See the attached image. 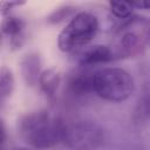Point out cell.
I'll return each instance as SVG.
<instances>
[{"instance_id": "cell-13", "label": "cell", "mask_w": 150, "mask_h": 150, "mask_svg": "<svg viewBox=\"0 0 150 150\" xmlns=\"http://www.w3.org/2000/svg\"><path fill=\"white\" fill-rule=\"evenodd\" d=\"M109 11L120 20H125L134 15V6L129 1H109Z\"/></svg>"}, {"instance_id": "cell-17", "label": "cell", "mask_w": 150, "mask_h": 150, "mask_svg": "<svg viewBox=\"0 0 150 150\" xmlns=\"http://www.w3.org/2000/svg\"><path fill=\"white\" fill-rule=\"evenodd\" d=\"M2 36H4V34H2V32H1V29H0V46H1V43H2Z\"/></svg>"}, {"instance_id": "cell-10", "label": "cell", "mask_w": 150, "mask_h": 150, "mask_svg": "<svg viewBox=\"0 0 150 150\" xmlns=\"http://www.w3.org/2000/svg\"><path fill=\"white\" fill-rule=\"evenodd\" d=\"M61 83V75L55 69H45L39 76L38 84L46 97L53 100L56 95L59 86Z\"/></svg>"}, {"instance_id": "cell-14", "label": "cell", "mask_w": 150, "mask_h": 150, "mask_svg": "<svg viewBox=\"0 0 150 150\" xmlns=\"http://www.w3.org/2000/svg\"><path fill=\"white\" fill-rule=\"evenodd\" d=\"M22 5H25V1H0V15L7 16L14 7H20Z\"/></svg>"}, {"instance_id": "cell-5", "label": "cell", "mask_w": 150, "mask_h": 150, "mask_svg": "<svg viewBox=\"0 0 150 150\" xmlns=\"http://www.w3.org/2000/svg\"><path fill=\"white\" fill-rule=\"evenodd\" d=\"M62 142L70 150H96L104 143V130L91 120L64 122Z\"/></svg>"}, {"instance_id": "cell-11", "label": "cell", "mask_w": 150, "mask_h": 150, "mask_svg": "<svg viewBox=\"0 0 150 150\" xmlns=\"http://www.w3.org/2000/svg\"><path fill=\"white\" fill-rule=\"evenodd\" d=\"M14 90V76L12 70L6 67H0V98L5 100L12 95Z\"/></svg>"}, {"instance_id": "cell-6", "label": "cell", "mask_w": 150, "mask_h": 150, "mask_svg": "<svg viewBox=\"0 0 150 150\" xmlns=\"http://www.w3.org/2000/svg\"><path fill=\"white\" fill-rule=\"evenodd\" d=\"M25 21L15 15H7L4 18L0 29L2 34L9 36L11 47L13 49H19L25 42Z\"/></svg>"}, {"instance_id": "cell-20", "label": "cell", "mask_w": 150, "mask_h": 150, "mask_svg": "<svg viewBox=\"0 0 150 150\" xmlns=\"http://www.w3.org/2000/svg\"><path fill=\"white\" fill-rule=\"evenodd\" d=\"M0 150H2V148H0Z\"/></svg>"}, {"instance_id": "cell-16", "label": "cell", "mask_w": 150, "mask_h": 150, "mask_svg": "<svg viewBox=\"0 0 150 150\" xmlns=\"http://www.w3.org/2000/svg\"><path fill=\"white\" fill-rule=\"evenodd\" d=\"M134 7H138V8H148L149 5L145 2H131Z\"/></svg>"}, {"instance_id": "cell-4", "label": "cell", "mask_w": 150, "mask_h": 150, "mask_svg": "<svg viewBox=\"0 0 150 150\" xmlns=\"http://www.w3.org/2000/svg\"><path fill=\"white\" fill-rule=\"evenodd\" d=\"M98 30L97 18L89 12L76 13L57 36L59 49L70 53L88 45Z\"/></svg>"}, {"instance_id": "cell-3", "label": "cell", "mask_w": 150, "mask_h": 150, "mask_svg": "<svg viewBox=\"0 0 150 150\" xmlns=\"http://www.w3.org/2000/svg\"><path fill=\"white\" fill-rule=\"evenodd\" d=\"M135 91V81L122 68L109 67L93 73V93L110 102H123Z\"/></svg>"}, {"instance_id": "cell-7", "label": "cell", "mask_w": 150, "mask_h": 150, "mask_svg": "<svg viewBox=\"0 0 150 150\" xmlns=\"http://www.w3.org/2000/svg\"><path fill=\"white\" fill-rule=\"evenodd\" d=\"M20 73L23 82L28 87L38 84L41 74V57L38 53H28L20 60Z\"/></svg>"}, {"instance_id": "cell-19", "label": "cell", "mask_w": 150, "mask_h": 150, "mask_svg": "<svg viewBox=\"0 0 150 150\" xmlns=\"http://www.w3.org/2000/svg\"><path fill=\"white\" fill-rule=\"evenodd\" d=\"M2 101H4V100H1V98H0V108L2 107Z\"/></svg>"}, {"instance_id": "cell-1", "label": "cell", "mask_w": 150, "mask_h": 150, "mask_svg": "<svg viewBox=\"0 0 150 150\" xmlns=\"http://www.w3.org/2000/svg\"><path fill=\"white\" fill-rule=\"evenodd\" d=\"M64 121L47 110L26 114L19 121L21 137L35 149H49L62 142Z\"/></svg>"}, {"instance_id": "cell-12", "label": "cell", "mask_w": 150, "mask_h": 150, "mask_svg": "<svg viewBox=\"0 0 150 150\" xmlns=\"http://www.w3.org/2000/svg\"><path fill=\"white\" fill-rule=\"evenodd\" d=\"M76 14V8L71 5H62L55 8L47 18L46 21L50 25H57L60 22L66 21L69 18H73Z\"/></svg>"}, {"instance_id": "cell-2", "label": "cell", "mask_w": 150, "mask_h": 150, "mask_svg": "<svg viewBox=\"0 0 150 150\" xmlns=\"http://www.w3.org/2000/svg\"><path fill=\"white\" fill-rule=\"evenodd\" d=\"M150 36V22L146 18L131 15L122 20L116 29V36L111 43L112 60L135 57L144 52Z\"/></svg>"}, {"instance_id": "cell-15", "label": "cell", "mask_w": 150, "mask_h": 150, "mask_svg": "<svg viewBox=\"0 0 150 150\" xmlns=\"http://www.w3.org/2000/svg\"><path fill=\"white\" fill-rule=\"evenodd\" d=\"M6 137H7L6 128H5V124H4L2 120L0 118V148L4 145V143H5V141H6Z\"/></svg>"}, {"instance_id": "cell-9", "label": "cell", "mask_w": 150, "mask_h": 150, "mask_svg": "<svg viewBox=\"0 0 150 150\" xmlns=\"http://www.w3.org/2000/svg\"><path fill=\"white\" fill-rule=\"evenodd\" d=\"M67 88L75 96H83L93 93V73H75L69 76Z\"/></svg>"}, {"instance_id": "cell-8", "label": "cell", "mask_w": 150, "mask_h": 150, "mask_svg": "<svg viewBox=\"0 0 150 150\" xmlns=\"http://www.w3.org/2000/svg\"><path fill=\"white\" fill-rule=\"evenodd\" d=\"M110 48L104 45H93L87 47L79 56V63L82 67H91L111 61Z\"/></svg>"}, {"instance_id": "cell-18", "label": "cell", "mask_w": 150, "mask_h": 150, "mask_svg": "<svg viewBox=\"0 0 150 150\" xmlns=\"http://www.w3.org/2000/svg\"><path fill=\"white\" fill-rule=\"evenodd\" d=\"M12 150H29V149H27V148H14Z\"/></svg>"}]
</instances>
